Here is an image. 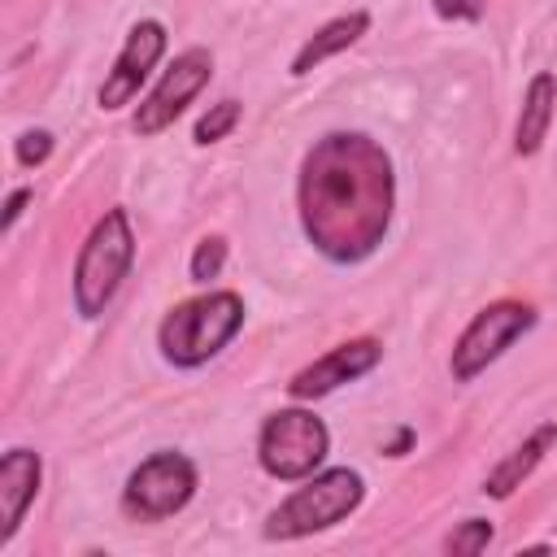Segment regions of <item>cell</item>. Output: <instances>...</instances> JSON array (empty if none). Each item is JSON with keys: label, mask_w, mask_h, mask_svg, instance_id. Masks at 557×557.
I'll use <instances>...</instances> for the list:
<instances>
[{"label": "cell", "mask_w": 557, "mask_h": 557, "mask_svg": "<svg viewBox=\"0 0 557 557\" xmlns=\"http://www.w3.org/2000/svg\"><path fill=\"white\" fill-rule=\"evenodd\" d=\"M296 196L309 244L335 265H357L392 226V157L361 131H331L305 152Z\"/></svg>", "instance_id": "obj_1"}, {"label": "cell", "mask_w": 557, "mask_h": 557, "mask_svg": "<svg viewBox=\"0 0 557 557\" xmlns=\"http://www.w3.org/2000/svg\"><path fill=\"white\" fill-rule=\"evenodd\" d=\"M244 326V300L235 292H205L174 305L157 326V348L170 366L196 370L213 361Z\"/></svg>", "instance_id": "obj_2"}, {"label": "cell", "mask_w": 557, "mask_h": 557, "mask_svg": "<svg viewBox=\"0 0 557 557\" xmlns=\"http://www.w3.org/2000/svg\"><path fill=\"white\" fill-rule=\"evenodd\" d=\"M135 265V235H131V218L126 209H109L104 218H96V226L87 231L78 261H74V309L78 318H100L109 309V300L117 296L122 278Z\"/></svg>", "instance_id": "obj_3"}, {"label": "cell", "mask_w": 557, "mask_h": 557, "mask_svg": "<svg viewBox=\"0 0 557 557\" xmlns=\"http://www.w3.org/2000/svg\"><path fill=\"white\" fill-rule=\"evenodd\" d=\"M366 496V483L357 470L348 466H331L309 474L270 518H265V540H300L313 531H326L335 522H344Z\"/></svg>", "instance_id": "obj_4"}, {"label": "cell", "mask_w": 557, "mask_h": 557, "mask_svg": "<svg viewBox=\"0 0 557 557\" xmlns=\"http://www.w3.org/2000/svg\"><path fill=\"white\" fill-rule=\"evenodd\" d=\"M331 453V431L313 409H278L261 422L257 435V461L270 479L296 483L318 474V466Z\"/></svg>", "instance_id": "obj_5"}, {"label": "cell", "mask_w": 557, "mask_h": 557, "mask_svg": "<svg viewBox=\"0 0 557 557\" xmlns=\"http://www.w3.org/2000/svg\"><path fill=\"white\" fill-rule=\"evenodd\" d=\"M535 326V309L527 300H492L470 318V326L457 335L448 370L457 383H474L513 339H522Z\"/></svg>", "instance_id": "obj_6"}, {"label": "cell", "mask_w": 557, "mask_h": 557, "mask_svg": "<svg viewBox=\"0 0 557 557\" xmlns=\"http://www.w3.org/2000/svg\"><path fill=\"white\" fill-rule=\"evenodd\" d=\"M191 496H196L191 457L161 448L131 470V479L122 487V509L139 522H161V518H174L178 509H187Z\"/></svg>", "instance_id": "obj_7"}, {"label": "cell", "mask_w": 557, "mask_h": 557, "mask_svg": "<svg viewBox=\"0 0 557 557\" xmlns=\"http://www.w3.org/2000/svg\"><path fill=\"white\" fill-rule=\"evenodd\" d=\"M209 78H213V52L209 48H187V52H178L174 61H170V70L161 74V83L139 100V109H135V117H131V126H135V135H161L165 126H174V117L209 87Z\"/></svg>", "instance_id": "obj_8"}, {"label": "cell", "mask_w": 557, "mask_h": 557, "mask_svg": "<svg viewBox=\"0 0 557 557\" xmlns=\"http://www.w3.org/2000/svg\"><path fill=\"white\" fill-rule=\"evenodd\" d=\"M161 57H165V26H161L157 17L135 22V26L126 30V44H122L113 70L104 74V83H100V91H96L100 109L113 113V109L131 104V100L139 96V87L148 83V74L157 70Z\"/></svg>", "instance_id": "obj_9"}, {"label": "cell", "mask_w": 557, "mask_h": 557, "mask_svg": "<svg viewBox=\"0 0 557 557\" xmlns=\"http://www.w3.org/2000/svg\"><path fill=\"white\" fill-rule=\"evenodd\" d=\"M379 357H383V344H379V339H370V335L348 339V344H335L331 352H322L318 361H309L305 370H296V374H292V383H287V392H292L296 400L331 396L335 387H344V383H352V379L370 374V370L379 366Z\"/></svg>", "instance_id": "obj_10"}, {"label": "cell", "mask_w": 557, "mask_h": 557, "mask_svg": "<svg viewBox=\"0 0 557 557\" xmlns=\"http://www.w3.org/2000/svg\"><path fill=\"white\" fill-rule=\"evenodd\" d=\"M39 474H44V461L39 453L30 448H9L0 457V544H9L39 492Z\"/></svg>", "instance_id": "obj_11"}, {"label": "cell", "mask_w": 557, "mask_h": 557, "mask_svg": "<svg viewBox=\"0 0 557 557\" xmlns=\"http://www.w3.org/2000/svg\"><path fill=\"white\" fill-rule=\"evenodd\" d=\"M370 30V13L366 9H352V13H339V17H331L326 26H318L305 44H300V52L292 57V74L300 78V74H309V70H318L322 61H331L335 52H344V48H352L361 35Z\"/></svg>", "instance_id": "obj_12"}, {"label": "cell", "mask_w": 557, "mask_h": 557, "mask_svg": "<svg viewBox=\"0 0 557 557\" xmlns=\"http://www.w3.org/2000/svg\"><path fill=\"white\" fill-rule=\"evenodd\" d=\"M553 440H557V426H553V422L535 426V431H531V435H527V440H522V444H518V448H513V453H509V457H505V461L483 479V492H487V496H496V500L513 496V492L531 479V470L544 461V453L553 448Z\"/></svg>", "instance_id": "obj_13"}, {"label": "cell", "mask_w": 557, "mask_h": 557, "mask_svg": "<svg viewBox=\"0 0 557 557\" xmlns=\"http://www.w3.org/2000/svg\"><path fill=\"white\" fill-rule=\"evenodd\" d=\"M553 104H557V78L548 70H540L531 83H527V96H522V113H518V131H513V148L522 157L540 152L544 135H548V122H553Z\"/></svg>", "instance_id": "obj_14"}, {"label": "cell", "mask_w": 557, "mask_h": 557, "mask_svg": "<svg viewBox=\"0 0 557 557\" xmlns=\"http://www.w3.org/2000/svg\"><path fill=\"white\" fill-rule=\"evenodd\" d=\"M235 122H239V100H218V104H209V113L196 122V144H218V139H226V135L235 131Z\"/></svg>", "instance_id": "obj_15"}, {"label": "cell", "mask_w": 557, "mask_h": 557, "mask_svg": "<svg viewBox=\"0 0 557 557\" xmlns=\"http://www.w3.org/2000/svg\"><path fill=\"white\" fill-rule=\"evenodd\" d=\"M222 265H226V239H222V235H205V239L196 244V252H191V283L218 278Z\"/></svg>", "instance_id": "obj_16"}, {"label": "cell", "mask_w": 557, "mask_h": 557, "mask_svg": "<svg viewBox=\"0 0 557 557\" xmlns=\"http://www.w3.org/2000/svg\"><path fill=\"white\" fill-rule=\"evenodd\" d=\"M487 544H492V522H487V518H466V522L444 540L448 553H466V557L483 553Z\"/></svg>", "instance_id": "obj_17"}, {"label": "cell", "mask_w": 557, "mask_h": 557, "mask_svg": "<svg viewBox=\"0 0 557 557\" xmlns=\"http://www.w3.org/2000/svg\"><path fill=\"white\" fill-rule=\"evenodd\" d=\"M13 157L30 170V165H44L52 157V135L48 131H22L17 144H13Z\"/></svg>", "instance_id": "obj_18"}, {"label": "cell", "mask_w": 557, "mask_h": 557, "mask_svg": "<svg viewBox=\"0 0 557 557\" xmlns=\"http://www.w3.org/2000/svg\"><path fill=\"white\" fill-rule=\"evenodd\" d=\"M431 4L444 22H479L483 17V0H431Z\"/></svg>", "instance_id": "obj_19"}, {"label": "cell", "mask_w": 557, "mask_h": 557, "mask_svg": "<svg viewBox=\"0 0 557 557\" xmlns=\"http://www.w3.org/2000/svg\"><path fill=\"white\" fill-rule=\"evenodd\" d=\"M26 200H30V191H26V187H17V191L9 196V205H4V231H9V226H13L17 218H22V209H26Z\"/></svg>", "instance_id": "obj_20"}]
</instances>
